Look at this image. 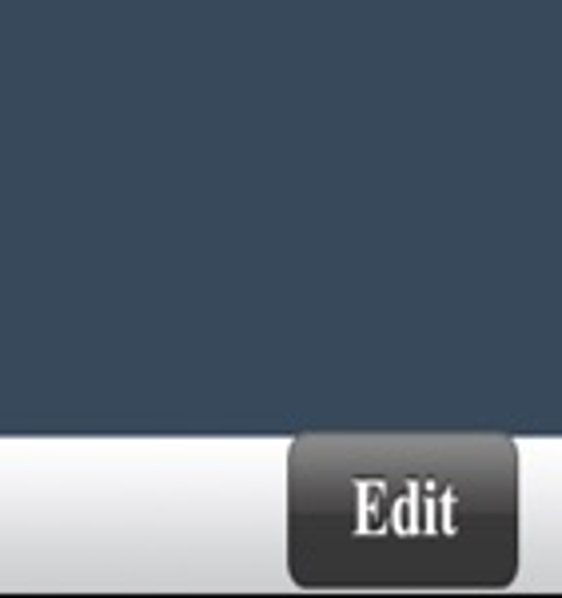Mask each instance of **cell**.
<instances>
[{"mask_svg": "<svg viewBox=\"0 0 562 598\" xmlns=\"http://www.w3.org/2000/svg\"><path fill=\"white\" fill-rule=\"evenodd\" d=\"M287 575L307 591H503L519 451L487 431H319L287 455Z\"/></svg>", "mask_w": 562, "mask_h": 598, "instance_id": "obj_1", "label": "cell"}]
</instances>
